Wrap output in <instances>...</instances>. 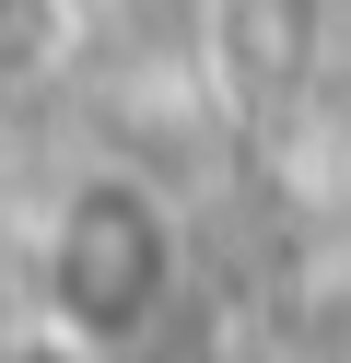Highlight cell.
I'll list each match as a JSON object with an SVG mask.
<instances>
[{
    "mask_svg": "<svg viewBox=\"0 0 351 363\" xmlns=\"http://www.w3.org/2000/svg\"><path fill=\"white\" fill-rule=\"evenodd\" d=\"M47 281H59V316L82 340H140L164 316V281H176V223L129 176H94L47 235Z\"/></svg>",
    "mask_w": 351,
    "mask_h": 363,
    "instance_id": "obj_1",
    "label": "cell"
}]
</instances>
